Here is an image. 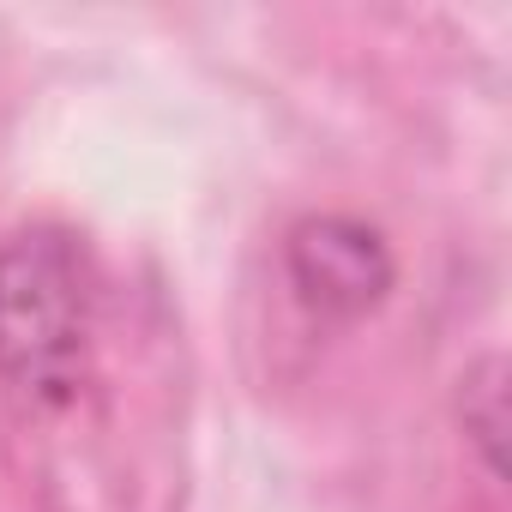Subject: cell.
Returning <instances> with one entry per match:
<instances>
[{"mask_svg":"<svg viewBox=\"0 0 512 512\" xmlns=\"http://www.w3.org/2000/svg\"><path fill=\"white\" fill-rule=\"evenodd\" d=\"M97 266L61 223L0 241V386L25 410H67L91 380Z\"/></svg>","mask_w":512,"mask_h":512,"instance_id":"6da1fadb","label":"cell"},{"mask_svg":"<svg viewBox=\"0 0 512 512\" xmlns=\"http://www.w3.org/2000/svg\"><path fill=\"white\" fill-rule=\"evenodd\" d=\"M290 290L314 320H362L392 296V247L356 217H302L284 241Z\"/></svg>","mask_w":512,"mask_h":512,"instance_id":"7a4b0ae2","label":"cell"}]
</instances>
